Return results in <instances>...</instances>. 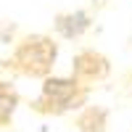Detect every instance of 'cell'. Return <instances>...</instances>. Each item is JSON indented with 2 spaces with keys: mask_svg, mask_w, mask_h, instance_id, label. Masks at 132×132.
Segmentation results:
<instances>
[{
  "mask_svg": "<svg viewBox=\"0 0 132 132\" xmlns=\"http://www.w3.org/2000/svg\"><path fill=\"white\" fill-rule=\"evenodd\" d=\"M87 95H90V87L82 85L79 79L48 74L42 79L40 95L32 101V108L37 114H45V116H63L69 111L82 108L87 103Z\"/></svg>",
  "mask_w": 132,
  "mask_h": 132,
  "instance_id": "cell-1",
  "label": "cell"
},
{
  "mask_svg": "<svg viewBox=\"0 0 132 132\" xmlns=\"http://www.w3.org/2000/svg\"><path fill=\"white\" fill-rule=\"evenodd\" d=\"M58 61V42L48 35H27L11 53L8 66L32 79H45Z\"/></svg>",
  "mask_w": 132,
  "mask_h": 132,
  "instance_id": "cell-2",
  "label": "cell"
},
{
  "mask_svg": "<svg viewBox=\"0 0 132 132\" xmlns=\"http://www.w3.org/2000/svg\"><path fill=\"white\" fill-rule=\"evenodd\" d=\"M108 74H111V63L98 50H79L71 61V77L87 87L95 82H103Z\"/></svg>",
  "mask_w": 132,
  "mask_h": 132,
  "instance_id": "cell-3",
  "label": "cell"
},
{
  "mask_svg": "<svg viewBox=\"0 0 132 132\" xmlns=\"http://www.w3.org/2000/svg\"><path fill=\"white\" fill-rule=\"evenodd\" d=\"M93 19L87 11H69V13H58L56 21H53V27H56V32L63 37V40H77L82 37L87 29H90Z\"/></svg>",
  "mask_w": 132,
  "mask_h": 132,
  "instance_id": "cell-4",
  "label": "cell"
},
{
  "mask_svg": "<svg viewBox=\"0 0 132 132\" xmlns=\"http://www.w3.org/2000/svg\"><path fill=\"white\" fill-rule=\"evenodd\" d=\"M16 108H19V90L11 82L0 79V129L13 122Z\"/></svg>",
  "mask_w": 132,
  "mask_h": 132,
  "instance_id": "cell-5",
  "label": "cell"
},
{
  "mask_svg": "<svg viewBox=\"0 0 132 132\" xmlns=\"http://www.w3.org/2000/svg\"><path fill=\"white\" fill-rule=\"evenodd\" d=\"M77 124H79L82 132H103L106 129V111L98 106H90L85 108V114L77 119Z\"/></svg>",
  "mask_w": 132,
  "mask_h": 132,
  "instance_id": "cell-6",
  "label": "cell"
}]
</instances>
